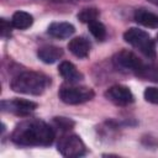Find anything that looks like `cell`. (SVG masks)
I'll use <instances>...</instances> for the list:
<instances>
[{"label":"cell","mask_w":158,"mask_h":158,"mask_svg":"<svg viewBox=\"0 0 158 158\" xmlns=\"http://www.w3.org/2000/svg\"><path fill=\"white\" fill-rule=\"evenodd\" d=\"M33 23V17L26 11H16L12 15L11 25L17 30H26Z\"/></svg>","instance_id":"14"},{"label":"cell","mask_w":158,"mask_h":158,"mask_svg":"<svg viewBox=\"0 0 158 158\" xmlns=\"http://www.w3.org/2000/svg\"><path fill=\"white\" fill-rule=\"evenodd\" d=\"M99 17V10L95 9V7H86V9H83L79 14H78V20L80 22H84V23H90L95 20H98Z\"/></svg>","instance_id":"15"},{"label":"cell","mask_w":158,"mask_h":158,"mask_svg":"<svg viewBox=\"0 0 158 158\" xmlns=\"http://www.w3.org/2000/svg\"><path fill=\"white\" fill-rule=\"evenodd\" d=\"M48 85V78L37 72H23L16 75L10 86L15 93L27 95H41Z\"/></svg>","instance_id":"2"},{"label":"cell","mask_w":158,"mask_h":158,"mask_svg":"<svg viewBox=\"0 0 158 158\" xmlns=\"http://www.w3.org/2000/svg\"><path fill=\"white\" fill-rule=\"evenodd\" d=\"M54 122H56V125H57L59 128H62V130H64V131L70 130V128L74 126V122H73L72 120L67 118V117H54Z\"/></svg>","instance_id":"18"},{"label":"cell","mask_w":158,"mask_h":158,"mask_svg":"<svg viewBox=\"0 0 158 158\" xmlns=\"http://www.w3.org/2000/svg\"><path fill=\"white\" fill-rule=\"evenodd\" d=\"M38 58L47 64H52L63 57V49L57 46H43L37 51Z\"/></svg>","instance_id":"9"},{"label":"cell","mask_w":158,"mask_h":158,"mask_svg":"<svg viewBox=\"0 0 158 158\" xmlns=\"http://www.w3.org/2000/svg\"><path fill=\"white\" fill-rule=\"evenodd\" d=\"M105 96L118 106H126L133 102V95L131 90L125 85H112L105 91Z\"/></svg>","instance_id":"6"},{"label":"cell","mask_w":158,"mask_h":158,"mask_svg":"<svg viewBox=\"0 0 158 158\" xmlns=\"http://www.w3.org/2000/svg\"><path fill=\"white\" fill-rule=\"evenodd\" d=\"M88 26H89L90 33H91L98 41H102V40L106 37V28H105V26H104L100 21L95 20V21L88 23Z\"/></svg>","instance_id":"16"},{"label":"cell","mask_w":158,"mask_h":158,"mask_svg":"<svg viewBox=\"0 0 158 158\" xmlns=\"http://www.w3.org/2000/svg\"><path fill=\"white\" fill-rule=\"evenodd\" d=\"M114 62L116 65L125 68V69H130L132 72H141L143 70V65L141 63V60L137 58V56L130 51H120L115 57H114Z\"/></svg>","instance_id":"8"},{"label":"cell","mask_w":158,"mask_h":158,"mask_svg":"<svg viewBox=\"0 0 158 158\" xmlns=\"http://www.w3.org/2000/svg\"><path fill=\"white\" fill-rule=\"evenodd\" d=\"M123 40L128 44L137 48L146 57H148V58H154L156 57L154 41L151 38V36L146 31L136 28V27H131L123 33Z\"/></svg>","instance_id":"3"},{"label":"cell","mask_w":158,"mask_h":158,"mask_svg":"<svg viewBox=\"0 0 158 158\" xmlns=\"http://www.w3.org/2000/svg\"><path fill=\"white\" fill-rule=\"evenodd\" d=\"M47 32L52 37L62 40V38H69L75 32V28L69 22H53L48 26Z\"/></svg>","instance_id":"10"},{"label":"cell","mask_w":158,"mask_h":158,"mask_svg":"<svg viewBox=\"0 0 158 158\" xmlns=\"http://www.w3.org/2000/svg\"><path fill=\"white\" fill-rule=\"evenodd\" d=\"M58 151L62 156L69 157V158L81 157L86 152L84 142L77 135L63 136L58 142Z\"/></svg>","instance_id":"5"},{"label":"cell","mask_w":158,"mask_h":158,"mask_svg":"<svg viewBox=\"0 0 158 158\" xmlns=\"http://www.w3.org/2000/svg\"><path fill=\"white\" fill-rule=\"evenodd\" d=\"M143 95H144L146 101H148L151 104H154V105H158V88L148 86V88H146Z\"/></svg>","instance_id":"17"},{"label":"cell","mask_w":158,"mask_h":158,"mask_svg":"<svg viewBox=\"0 0 158 158\" xmlns=\"http://www.w3.org/2000/svg\"><path fill=\"white\" fill-rule=\"evenodd\" d=\"M157 41H158V35H157Z\"/></svg>","instance_id":"21"},{"label":"cell","mask_w":158,"mask_h":158,"mask_svg":"<svg viewBox=\"0 0 158 158\" xmlns=\"http://www.w3.org/2000/svg\"><path fill=\"white\" fill-rule=\"evenodd\" d=\"M11 138L21 146H51L54 141V131L44 121L28 118L15 127Z\"/></svg>","instance_id":"1"},{"label":"cell","mask_w":158,"mask_h":158,"mask_svg":"<svg viewBox=\"0 0 158 158\" xmlns=\"http://www.w3.org/2000/svg\"><path fill=\"white\" fill-rule=\"evenodd\" d=\"M149 2H152V4H154V5H157L158 6V0H148Z\"/></svg>","instance_id":"20"},{"label":"cell","mask_w":158,"mask_h":158,"mask_svg":"<svg viewBox=\"0 0 158 158\" xmlns=\"http://www.w3.org/2000/svg\"><path fill=\"white\" fill-rule=\"evenodd\" d=\"M94 98V90L88 86L63 85L59 89V99L69 105H78L86 102Z\"/></svg>","instance_id":"4"},{"label":"cell","mask_w":158,"mask_h":158,"mask_svg":"<svg viewBox=\"0 0 158 158\" xmlns=\"http://www.w3.org/2000/svg\"><path fill=\"white\" fill-rule=\"evenodd\" d=\"M37 107V104L25 99H14L7 101H1V109L7 112H12L20 116H26Z\"/></svg>","instance_id":"7"},{"label":"cell","mask_w":158,"mask_h":158,"mask_svg":"<svg viewBox=\"0 0 158 158\" xmlns=\"http://www.w3.org/2000/svg\"><path fill=\"white\" fill-rule=\"evenodd\" d=\"M11 23L7 22L5 19H1V36L2 37H7L11 33Z\"/></svg>","instance_id":"19"},{"label":"cell","mask_w":158,"mask_h":158,"mask_svg":"<svg viewBox=\"0 0 158 158\" xmlns=\"http://www.w3.org/2000/svg\"><path fill=\"white\" fill-rule=\"evenodd\" d=\"M58 72L69 83H78L83 79V74L77 69V67L73 63H70L68 60H64L59 64Z\"/></svg>","instance_id":"12"},{"label":"cell","mask_w":158,"mask_h":158,"mask_svg":"<svg viewBox=\"0 0 158 158\" xmlns=\"http://www.w3.org/2000/svg\"><path fill=\"white\" fill-rule=\"evenodd\" d=\"M69 51L78 58H86L90 51V42L84 37H75L68 43Z\"/></svg>","instance_id":"11"},{"label":"cell","mask_w":158,"mask_h":158,"mask_svg":"<svg viewBox=\"0 0 158 158\" xmlns=\"http://www.w3.org/2000/svg\"><path fill=\"white\" fill-rule=\"evenodd\" d=\"M135 20L137 23L149 27V28H157L158 27V16L153 12H149L146 9H138L135 12Z\"/></svg>","instance_id":"13"}]
</instances>
